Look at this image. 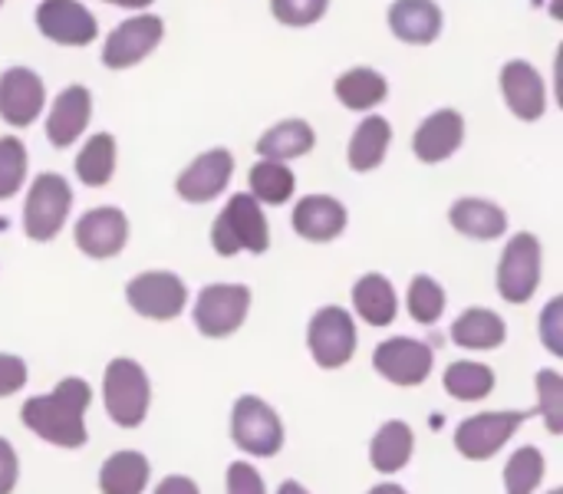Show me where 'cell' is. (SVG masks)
I'll return each instance as SVG.
<instances>
[{"instance_id":"484cf974","label":"cell","mask_w":563,"mask_h":494,"mask_svg":"<svg viewBox=\"0 0 563 494\" xmlns=\"http://www.w3.org/2000/svg\"><path fill=\"white\" fill-rule=\"evenodd\" d=\"M313 145H317V132L307 119H284L257 139V155L267 162H294L310 155Z\"/></svg>"},{"instance_id":"52a82bcc","label":"cell","mask_w":563,"mask_h":494,"mask_svg":"<svg viewBox=\"0 0 563 494\" xmlns=\"http://www.w3.org/2000/svg\"><path fill=\"white\" fill-rule=\"evenodd\" d=\"M73 208V188L59 172H40L30 182L26 201H23V231L30 241L46 244L53 241Z\"/></svg>"},{"instance_id":"5bb4252c","label":"cell","mask_w":563,"mask_h":494,"mask_svg":"<svg viewBox=\"0 0 563 494\" xmlns=\"http://www.w3.org/2000/svg\"><path fill=\"white\" fill-rule=\"evenodd\" d=\"M231 175H234V155L228 149H208L185 165V172L175 178V191L188 205H208L231 185Z\"/></svg>"},{"instance_id":"4fadbf2b","label":"cell","mask_w":563,"mask_h":494,"mask_svg":"<svg viewBox=\"0 0 563 494\" xmlns=\"http://www.w3.org/2000/svg\"><path fill=\"white\" fill-rule=\"evenodd\" d=\"M165 36V23L155 13H139L122 20L102 43V66L106 69H129L142 63Z\"/></svg>"},{"instance_id":"ba28073f","label":"cell","mask_w":563,"mask_h":494,"mask_svg":"<svg viewBox=\"0 0 563 494\" xmlns=\"http://www.w3.org/2000/svg\"><path fill=\"white\" fill-rule=\"evenodd\" d=\"M356 347H360V330L346 307L330 304L310 317L307 350L320 370H343L356 356Z\"/></svg>"},{"instance_id":"f6af8a7d","label":"cell","mask_w":563,"mask_h":494,"mask_svg":"<svg viewBox=\"0 0 563 494\" xmlns=\"http://www.w3.org/2000/svg\"><path fill=\"white\" fill-rule=\"evenodd\" d=\"M102 3H115V7H125V10H145L155 0H102Z\"/></svg>"},{"instance_id":"8d00e7d4","label":"cell","mask_w":563,"mask_h":494,"mask_svg":"<svg viewBox=\"0 0 563 494\" xmlns=\"http://www.w3.org/2000/svg\"><path fill=\"white\" fill-rule=\"evenodd\" d=\"M330 0H271V13L284 26H310L327 13Z\"/></svg>"},{"instance_id":"d590c367","label":"cell","mask_w":563,"mask_h":494,"mask_svg":"<svg viewBox=\"0 0 563 494\" xmlns=\"http://www.w3.org/2000/svg\"><path fill=\"white\" fill-rule=\"evenodd\" d=\"M538 389V416L544 419L551 436H563V376L558 370H541L534 376Z\"/></svg>"},{"instance_id":"60d3db41","label":"cell","mask_w":563,"mask_h":494,"mask_svg":"<svg viewBox=\"0 0 563 494\" xmlns=\"http://www.w3.org/2000/svg\"><path fill=\"white\" fill-rule=\"evenodd\" d=\"M20 482V455L16 449L0 436V494H13Z\"/></svg>"},{"instance_id":"ffe728a7","label":"cell","mask_w":563,"mask_h":494,"mask_svg":"<svg viewBox=\"0 0 563 494\" xmlns=\"http://www.w3.org/2000/svg\"><path fill=\"white\" fill-rule=\"evenodd\" d=\"M92 119V96L86 86H66L53 106H49V116H46V139L53 149H69L89 125Z\"/></svg>"},{"instance_id":"9a60e30c","label":"cell","mask_w":563,"mask_h":494,"mask_svg":"<svg viewBox=\"0 0 563 494\" xmlns=\"http://www.w3.org/2000/svg\"><path fill=\"white\" fill-rule=\"evenodd\" d=\"M46 106L43 79L26 66H10L0 73V119L10 129H26Z\"/></svg>"},{"instance_id":"f1b7e54d","label":"cell","mask_w":563,"mask_h":494,"mask_svg":"<svg viewBox=\"0 0 563 494\" xmlns=\"http://www.w3.org/2000/svg\"><path fill=\"white\" fill-rule=\"evenodd\" d=\"M442 386L459 403H485L495 393L498 376H495L492 366H485L478 360H455L452 366H445Z\"/></svg>"},{"instance_id":"ee69618b","label":"cell","mask_w":563,"mask_h":494,"mask_svg":"<svg viewBox=\"0 0 563 494\" xmlns=\"http://www.w3.org/2000/svg\"><path fill=\"white\" fill-rule=\"evenodd\" d=\"M366 494H409L402 485H396V482H383V485H373Z\"/></svg>"},{"instance_id":"7402d4cb","label":"cell","mask_w":563,"mask_h":494,"mask_svg":"<svg viewBox=\"0 0 563 494\" xmlns=\"http://www.w3.org/2000/svg\"><path fill=\"white\" fill-rule=\"evenodd\" d=\"M353 310L363 323L383 330V327H393L396 317H399V294L393 287V281L386 274H363L356 284H353Z\"/></svg>"},{"instance_id":"7a4b0ae2","label":"cell","mask_w":563,"mask_h":494,"mask_svg":"<svg viewBox=\"0 0 563 494\" xmlns=\"http://www.w3.org/2000/svg\"><path fill=\"white\" fill-rule=\"evenodd\" d=\"M102 406L112 426L139 429L152 409V380L132 356H115L102 373Z\"/></svg>"},{"instance_id":"d4e9b609","label":"cell","mask_w":563,"mask_h":494,"mask_svg":"<svg viewBox=\"0 0 563 494\" xmlns=\"http://www.w3.org/2000/svg\"><path fill=\"white\" fill-rule=\"evenodd\" d=\"M416 455V432L409 422L402 419H389L376 429V436L369 439V465L379 475H396L402 472Z\"/></svg>"},{"instance_id":"74e56055","label":"cell","mask_w":563,"mask_h":494,"mask_svg":"<svg viewBox=\"0 0 563 494\" xmlns=\"http://www.w3.org/2000/svg\"><path fill=\"white\" fill-rule=\"evenodd\" d=\"M538 333L551 356H563V297L548 300V307L541 310V320H538Z\"/></svg>"},{"instance_id":"d6a6232c","label":"cell","mask_w":563,"mask_h":494,"mask_svg":"<svg viewBox=\"0 0 563 494\" xmlns=\"http://www.w3.org/2000/svg\"><path fill=\"white\" fill-rule=\"evenodd\" d=\"M548 475V459L538 446H521L505 462V494H534Z\"/></svg>"},{"instance_id":"30bf717a","label":"cell","mask_w":563,"mask_h":494,"mask_svg":"<svg viewBox=\"0 0 563 494\" xmlns=\"http://www.w3.org/2000/svg\"><path fill=\"white\" fill-rule=\"evenodd\" d=\"M125 304L142 320L172 323L188 307V284L175 271H142L125 284Z\"/></svg>"},{"instance_id":"277c9868","label":"cell","mask_w":563,"mask_h":494,"mask_svg":"<svg viewBox=\"0 0 563 494\" xmlns=\"http://www.w3.org/2000/svg\"><path fill=\"white\" fill-rule=\"evenodd\" d=\"M541 277H544V248H541L538 234H531V231L511 234V241L501 251L498 277H495L501 300L511 307L531 304L541 287Z\"/></svg>"},{"instance_id":"44dd1931","label":"cell","mask_w":563,"mask_h":494,"mask_svg":"<svg viewBox=\"0 0 563 494\" xmlns=\"http://www.w3.org/2000/svg\"><path fill=\"white\" fill-rule=\"evenodd\" d=\"M389 30L402 43L429 46L442 33V7L435 0H396L389 7Z\"/></svg>"},{"instance_id":"ab89813d","label":"cell","mask_w":563,"mask_h":494,"mask_svg":"<svg viewBox=\"0 0 563 494\" xmlns=\"http://www.w3.org/2000/svg\"><path fill=\"white\" fill-rule=\"evenodd\" d=\"M26 380H30L26 360L16 356V353H0V399H10V396L23 393Z\"/></svg>"},{"instance_id":"f546056e","label":"cell","mask_w":563,"mask_h":494,"mask_svg":"<svg viewBox=\"0 0 563 494\" xmlns=\"http://www.w3.org/2000/svg\"><path fill=\"white\" fill-rule=\"evenodd\" d=\"M336 99L346 106V109H356V112H366L373 106H379L386 96H389V83L379 69L373 66H353L346 69L336 86H333Z\"/></svg>"},{"instance_id":"8992f818","label":"cell","mask_w":563,"mask_h":494,"mask_svg":"<svg viewBox=\"0 0 563 494\" xmlns=\"http://www.w3.org/2000/svg\"><path fill=\"white\" fill-rule=\"evenodd\" d=\"M231 442L247 452L251 459H274L280 455L287 432L280 413L261 396H241L231 406Z\"/></svg>"},{"instance_id":"bcb514c9","label":"cell","mask_w":563,"mask_h":494,"mask_svg":"<svg viewBox=\"0 0 563 494\" xmlns=\"http://www.w3.org/2000/svg\"><path fill=\"white\" fill-rule=\"evenodd\" d=\"M548 494H563V488H551V492Z\"/></svg>"},{"instance_id":"6da1fadb","label":"cell","mask_w":563,"mask_h":494,"mask_svg":"<svg viewBox=\"0 0 563 494\" xmlns=\"http://www.w3.org/2000/svg\"><path fill=\"white\" fill-rule=\"evenodd\" d=\"M92 406V389L79 376L59 380L49 393L30 396L20 406V422L26 432L56 449H82L89 442L86 413Z\"/></svg>"},{"instance_id":"9c48e42d","label":"cell","mask_w":563,"mask_h":494,"mask_svg":"<svg viewBox=\"0 0 563 494\" xmlns=\"http://www.w3.org/2000/svg\"><path fill=\"white\" fill-rule=\"evenodd\" d=\"M531 413L521 409H492V413H475L455 429V452L468 462H492L528 422Z\"/></svg>"},{"instance_id":"4dcf8cb0","label":"cell","mask_w":563,"mask_h":494,"mask_svg":"<svg viewBox=\"0 0 563 494\" xmlns=\"http://www.w3.org/2000/svg\"><path fill=\"white\" fill-rule=\"evenodd\" d=\"M247 185H251V198L257 205H287L297 191V175L287 162H254L251 172H247Z\"/></svg>"},{"instance_id":"3957f363","label":"cell","mask_w":563,"mask_h":494,"mask_svg":"<svg viewBox=\"0 0 563 494\" xmlns=\"http://www.w3.org/2000/svg\"><path fill=\"white\" fill-rule=\"evenodd\" d=\"M211 248L218 257H234L241 251L264 254L271 248V224L264 208L247 195H231L221 215L211 221Z\"/></svg>"},{"instance_id":"4316f807","label":"cell","mask_w":563,"mask_h":494,"mask_svg":"<svg viewBox=\"0 0 563 494\" xmlns=\"http://www.w3.org/2000/svg\"><path fill=\"white\" fill-rule=\"evenodd\" d=\"M148 482H152V465L135 449L112 452L99 465V492L102 494H145Z\"/></svg>"},{"instance_id":"d6986e66","label":"cell","mask_w":563,"mask_h":494,"mask_svg":"<svg viewBox=\"0 0 563 494\" xmlns=\"http://www.w3.org/2000/svg\"><path fill=\"white\" fill-rule=\"evenodd\" d=\"M465 142V116L455 109H439L432 116H426L412 135V152L419 162L426 165H439L445 158H452Z\"/></svg>"},{"instance_id":"cb8c5ba5","label":"cell","mask_w":563,"mask_h":494,"mask_svg":"<svg viewBox=\"0 0 563 494\" xmlns=\"http://www.w3.org/2000/svg\"><path fill=\"white\" fill-rule=\"evenodd\" d=\"M449 224L472 241H498L508 234V215L488 198H459L449 208Z\"/></svg>"},{"instance_id":"7dc6e473","label":"cell","mask_w":563,"mask_h":494,"mask_svg":"<svg viewBox=\"0 0 563 494\" xmlns=\"http://www.w3.org/2000/svg\"><path fill=\"white\" fill-rule=\"evenodd\" d=\"M0 7H3V0H0Z\"/></svg>"},{"instance_id":"1f68e13d","label":"cell","mask_w":563,"mask_h":494,"mask_svg":"<svg viewBox=\"0 0 563 494\" xmlns=\"http://www.w3.org/2000/svg\"><path fill=\"white\" fill-rule=\"evenodd\" d=\"M115 158H119L115 139L109 132H96V135H89V142L76 155V165H73L76 168V178L86 188H102L115 175Z\"/></svg>"},{"instance_id":"8fae6325","label":"cell","mask_w":563,"mask_h":494,"mask_svg":"<svg viewBox=\"0 0 563 494\" xmlns=\"http://www.w3.org/2000/svg\"><path fill=\"white\" fill-rule=\"evenodd\" d=\"M373 370L399 389H416L429 383L435 370V350L416 337H389L373 350Z\"/></svg>"},{"instance_id":"7bdbcfd3","label":"cell","mask_w":563,"mask_h":494,"mask_svg":"<svg viewBox=\"0 0 563 494\" xmlns=\"http://www.w3.org/2000/svg\"><path fill=\"white\" fill-rule=\"evenodd\" d=\"M274 494H310V492H307L297 479H287V482H280V485H277V492Z\"/></svg>"},{"instance_id":"f35d334b","label":"cell","mask_w":563,"mask_h":494,"mask_svg":"<svg viewBox=\"0 0 563 494\" xmlns=\"http://www.w3.org/2000/svg\"><path fill=\"white\" fill-rule=\"evenodd\" d=\"M224 488L228 494H267L261 472L251 462H231L224 475Z\"/></svg>"},{"instance_id":"5b68a950","label":"cell","mask_w":563,"mask_h":494,"mask_svg":"<svg viewBox=\"0 0 563 494\" xmlns=\"http://www.w3.org/2000/svg\"><path fill=\"white\" fill-rule=\"evenodd\" d=\"M251 304L254 294L247 284H208L195 297L191 323L205 340H228L247 323Z\"/></svg>"},{"instance_id":"2e32d148","label":"cell","mask_w":563,"mask_h":494,"mask_svg":"<svg viewBox=\"0 0 563 494\" xmlns=\"http://www.w3.org/2000/svg\"><path fill=\"white\" fill-rule=\"evenodd\" d=\"M36 30L59 46H89L99 36L96 17L79 0H43L36 7Z\"/></svg>"},{"instance_id":"e0dca14e","label":"cell","mask_w":563,"mask_h":494,"mask_svg":"<svg viewBox=\"0 0 563 494\" xmlns=\"http://www.w3.org/2000/svg\"><path fill=\"white\" fill-rule=\"evenodd\" d=\"M290 224H294V231L303 241H310V244H330V241H336L346 231L350 211L333 195H303L294 205Z\"/></svg>"},{"instance_id":"603a6c76","label":"cell","mask_w":563,"mask_h":494,"mask_svg":"<svg viewBox=\"0 0 563 494\" xmlns=\"http://www.w3.org/2000/svg\"><path fill=\"white\" fill-rule=\"evenodd\" d=\"M505 340H508V323L492 307H468L452 323V343L462 347V350H468V353L501 350Z\"/></svg>"},{"instance_id":"ac0fdd59","label":"cell","mask_w":563,"mask_h":494,"mask_svg":"<svg viewBox=\"0 0 563 494\" xmlns=\"http://www.w3.org/2000/svg\"><path fill=\"white\" fill-rule=\"evenodd\" d=\"M501 96L521 122H538L548 109L544 76L528 59H511L501 66Z\"/></svg>"},{"instance_id":"e575fe53","label":"cell","mask_w":563,"mask_h":494,"mask_svg":"<svg viewBox=\"0 0 563 494\" xmlns=\"http://www.w3.org/2000/svg\"><path fill=\"white\" fill-rule=\"evenodd\" d=\"M26 145L16 135H0V201H10L26 182Z\"/></svg>"},{"instance_id":"836d02e7","label":"cell","mask_w":563,"mask_h":494,"mask_svg":"<svg viewBox=\"0 0 563 494\" xmlns=\"http://www.w3.org/2000/svg\"><path fill=\"white\" fill-rule=\"evenodd\" d=\"M445 307H449L445 287L432 274H416L412 284H409V290H406V310H409V317L416 323H422V327H432V323L442 320Z\"/></svg>"},{"instance_id":"83f0119b","label":"cell","mask_w":563,"mask_h":494,"mask_svg":"<svg viewBox=\"0 0 563 494\" xmlns=\"http://www.w3.org/2000/svg\"><path fill=\"white\" fill-rule=\"evenodd\" d=\"M389 145H393V125H389V119L366 116L356 125V132H353V139L346 145V162H350L353 172L366 175V172H373V168H379L386 162Z\"/></svg>"},{"instance_id":"7c38bea8","label":"cell","mask_w":563,"mask_h":494,"mask_svg":"<svg viewBox=\"0 0 563 494\" xmlns=\"http://www.w3.org/2000/svg\"><path fill=\"white\" fill-rule=\"evenodd\" d=\"M73 241H76L79 254H86L89 261H109V257L122 254L129 244V218L115 205L89 208L86 215H79V221L73 228Z\"/></svg>"},{"instance_id":"b9f144b4","label":"cell","mask_w":563,"mask_h":494,"mask_svg":"<svg viewBox=\"0 0 563 494\" xmlns=\"http://www.w3.org/2000/svg\"><path fill=\"white\" fill-rule=\"evenodd\" d=\"M152 494H201V488L188 475H165Z\"/></svg>"}]
</instances>
